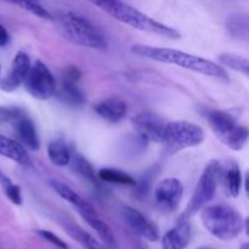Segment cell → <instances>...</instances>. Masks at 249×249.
Listing matches in <instances>:
<instances>
[{"label": "cell", "instance_id": "cell-27", "mask_svg": "<svg viewBox=\"0 0 249 249\" xmlns=\"http://www.w3.org/2000/svg\"><path fill=\"white\" fill-rule=\"evenodd\" d=\"M36 233L40 236L41 238H44L45 241H48L49 243H51L55 247L60 249H68V245L63 240H61L57 235H55L53 232L49 230H36Z\"/></svg>", "mask_w": 249, "mask_h": 249}, {"label": "cell", "instance_id": "cell-6", "mask_svg": "<svg viewBox=\"0 0 249 249\" xmlns=\"http://www.w3.org/2000/svg\"><path fill=\"white\" fill-rule=\"evenodd\" d=\"M221 177V167L218 160H212L207 163L203 173L199 178L197 186L195 189L194 196L187 204L182 219L187 220L190 216L198 213L203 207H206L214 198L218 190L219 180Z\"/></svg>", "mask_w": 249, "mask_h": 249}, {"label": "cell", "instance_id": "cell-18", "mask_svg": "<svg viewBox=\"0 0 249 249\" xmlns=\"http://www.w3.org/2000/svg\"><path fill=\"white\" fill-rule=\"evenodd\" d=\"M79 214L82 215V218L87 221L88 225L96 231V233L100 236L102 242H104L107 247L109 249H117V241L116 237H114L113 231H112L111 228L100 218L99 214L96 213V211L84 212V213Z\"/></svg>", "mask_w": 249, "mask_h": 249}, {"label": "cell", "instance_id": "cell-13", "mask_svg": "<svg viewBox=\"0 0 249 249\" xmlns=\"http://www.w3.org/2000/svg\"><path fill=\"white\" fill-rule=\"evenodd\" d=\"M94 111L96 112L97 116L108 123L116 124L119 123L128 112V106L125 102L117 97H108L99 101L94 105Z\"/></svg>", "mask_w": 249, "mask_h": 249}, {"label": "cell", "instance_id": "cell-10", "mask_svg": "<svg viewBox=\"0 0 249 249\" xmlns=\"http://www.w3.org/2000/svg\"><path fill=\"white\" fill-rule=\"evenodd\" d=\"M182 192H184V187L180 180L175 178H165L156 186V203L165 212L175 211L182 198Z\"/></svg>", "mask_w": 249, "mask_h": 249}, {"label": "cell", "instance_id": "cell-23", "mask_svg": "<svg viewBox=\"0 0 249 249\" xmlns=\"http://www.w3.org/2000/svg\"><path fill=\"white\" fill-rule=\"evenodd\" d=\"M97 177L101 181L109 182V184L123 185V186H134L136 184V180L125 172H122L114 168H104L100 169L97 173Z\"/></svg>", "mask_w": 249, "mask_h": 249}, {"label": "cell", "instance_id": "cell-7", "mask_svg": "<svg viewBox=\"0 0 249 249\" xmlns=\"http://www.w3.org/2000/svg\"><path fill=\"white\" fill-rule=\"evenodd\" d=\"M206 139L204 130L195 123L186 121H175L165 124L163 133V143L170 152L175 153L185 148L197 147Z\"/></svg>", "mask_w": 249, "mask_h": 249}, {"label": "cell", "instance_id": "cell-11", "mask_svg": "<svg viewBox=\"0 0 249 249\" xmlns=\"http://www.w3.org/2000/svg\"><path fill=\"white\" fill-rule=\"evenodd\" d=\"M122 218L131 231L138 233L145 240L150 241V242H156L160 240V232H158L157 226L150 219L146 218L142 213H140L138 209L124 206L122 208Z\"/></svg>", "mask_w": 249, "mask_h": 249}, {"label": "cell", "instance_id": "cell-19", "mask_svg": "<svg viewBox=\"0 0 249 249\" xmlns=\"http://www.w3.org/2000/svg\"><path fill=\"white\" fill-rule=\"evenodd\" d=\"M51 187L55 190V192L61 197V198L65 199V201L68 202L70 204H72L73 207H75L78 213L95 211V208L89 203V202L85 201L82 196H79L77 192L73 191L70 186L65 185L63 182L53 181L51 182Z\"/></svg>", "mask_w": 249, "mask_h": 249}, {"label": "cell", "instance_id": "cell-28", "mask_svg": "<svg viewBox=\"0 0 249 249\" xmlns=\"http://www.w3.org/2000/svg\"><path fill=\"white\" fill-rule=\"evenodd\" d=\"M5 195L7 196V198L12 202L16 206H21L22 204V194H21V189H19L18 185L16 184H10L6 189H4Z\"/></svg>", "mask_w": 249, "mask_h": 249}, {"label": "cell", "instance_id": "cell-25", "mask_svg": "<svg viewBox=\"0 0 249 249\" xmlns=\"http://www.w3.org/2000/svg\"><path fill=\"white\" fill-rule=\"evenodd\" d=\"M4 1L16 5V6L21 7V9L26 10V11L31 12V14L40 17V18L53 19L51 14L41 5L40 0H4Z\"/></svg>", "mask_w": 249, "mask_h": 249}, {"label": "cell", "instance_id": "cell-20", "mask_svg": "<svg viewBox=\"0 0 249 249\" xmlns=\"http://www.w3.org/2000/svg\"><path fill=\"white\" fill-rule=\"evenodd\" d=\"M226 29L232 38L247 41L249 36V18L246 12H232L226 17Z\"/></svg>", "mask_w": 249, "mask_h": 249}, {"label": "cell", "instance_id": "cell-15", "mask_svg": "<svg viewBox=\"0 0 249 249\" xmlns=\"http://www.w3.org/2000/svg\"><path fill=\"white\" fill-rule=\"evenodd\" d=\"M191 241V225L181 219L174 229L168 231L162 237L163 249H185Z\"/></svg>", "mask_w": 249, "mask_h": 249}, {"label": "cell", "instance_id": "cell-5", "mask_svg": "<svg viewBox=\"0 0 249 249\" xmlns=\"http://www.w3.org/2000/svg\"><path fill=\"white\" fill-rule=\"evenodd\" d=\"M61 34L71 43L90 49L104 50L107 43L91 22L75 12H66L60 17Z\"/></svg>", "mask_w": 249, "mask_h": 249}, {"label": "cell", "instance_id": "cell-3", "mask_svg": "<svg viewBox=\"0 0 249 249\" xmlns=\"http://www.w3.org/2000/svg\"><path fill=\"white\" fill-rule=\"evenodd\" d=\"M201 220L204 229L221 241L235 240L245 228L242 215L235 208L225 204L203 207Z\"/></svg>", "mask_w": 249, "mask_h": 249}, {"label": "cell", "instance_id": "cell-1", "mask_svg": "<svg viewBox=\"0 0 249 249\" xmlns=\"http://www.w3.org/2000/svg\"><path fill=\"white\" fill-rule=\"evenodd\" d=\"M131 53L140 56V57L157 61V62L168 63V65H175L178 67L185 68V70L192 71V72L199 73V74L207 75V77L229 80L228 72L224 70L223 66L201 57V56L187 53L185 51L139 44V45H134L131 48Z\"/></svg>", "mask_w": 249, "mask_h": 249}, {"label": "cell", "instance_id": "cell-14", "mask_svg": "<svg viewBox=\"0 0 249 249\" xmlns=\"http://www.w3.org/2000/svg\"><path fill=\"white\" fill-rule=\"evenodd\" d=\"M12 123L16 128L17 135H18L22 145L32 151H38L40 147V141H39V136L33 121L24 112H22Z\"/></svg>", "mask_w": 249, "mask_h": 249}, {"label": "cell", "instance_id": "cell-21", "mask_svg": "<svg viewBox=\"0 0 249 249\" xmlns=\"http://www.w3.org/2000/svg\"><path fill=\"white\" fill-rule=\"evenodd\" d=\"M48 157L56 167H66L71 163L72 153L63 141L55 140L48 145Z\"/></svg>", "mask_w": 249, "mask_h": 249}, {"label": "cell", "instance_id": "cell-32", "mask_svg": "<svg viewBox=\"0 0 249 249\" xmlns=\"http://www.w3.org/2000/svg\"><path fill=\"white\" fill-rule=\"evenodd\" d=\"M10 184H12V181L0 169V185H1V187L2 189H6Z\"/></svg>", "mask_w": 249, "mask_h": 249}, {"label": "cell", "instance_id": "cell-33", "mask_svg": "<svg viewBox=\"0 0 249 249\" xmlns=\"http://www.w3.org/2000/svg\"><path fill=\"white\" fill-rule=\"evenodd\" d=\"M241 249H249V245H248V243H243Z\"/></svg>", "mask_w": 249, "mask_h": 249}, {"label": "cell", "instance_id": "cell-31", "mask_svg": "<svg viewBox=\"0 0 249 249\" xmlns=\"http://www.w3.org/2000/svg\"><path fill=\"white\" fill-rule=\"evenodd\" d=\"M9 41H10L9 33H7L6 28L0 23V46L4 48V46H6L7 44H9Z\"/></svg>", "mask_w": 249, "mask_h": 249}, {"label": "cell", "instance_id": "cell-29", "mask_svg": "<svg viewBox=\"0 0 249 249\" xmlns=\"http://www.w3.org/2000/svg\"><path fill=\"white\" fill-rule=\"evenodd\" d=\"M150 181H151L150 175H145V177H143L140 181L136 182V184L134 185V186L136 187L135 194L139 198H143V197L147 195L148 189H150Z\"/></svg>", "mask_w": 249, "mask_h": 249}, {"label": "cell", "instance_id": "cell-4", "mask_svg": "<svg viewBox=\"0 0 249 249\" xmlns=\"http://www.w3.org/2000/svg\"><path fill=\"white\" fill-rule=\"evenodd\" d=\"M204 118L213 129L216 138L225 146L233 151H241L248 141L247 126L237 123V119L231 112L220 109H206Z\"/></svg>", "mask_w": 249, "mask_h": 249}, {"label": "cell", "instance_id": "cell-26", "mask_svg": "<svg viewBox=\"0 0 249 249\" xmlns=\"http://www.w3.org/2000/svg\"><path fill=\"white\" fill-rule=\"evenodd\" d=\"M71 162H72V167L73 169L77 172V174H79L80 177L87 179L88 181H90L91 184H97V179L96 175H95L94 168H92V165L90 164V162L87 158H84L80 155H75L74 158H71Z\"/></svg>", "mask_w": 249, "mask_h": 249}, {"label": "cell", "instance_id": "cell-22", "mask_svg": "<svg viewBox=\"0 0 249 249\" xmlns=\"http://www.w3.org/2000/svg\"><path fill=\"white\" fill-rule=\"evenodd\" d=\"M224 181L229 195L237 197L242 189V174L236 163H229L224 170Z\"/></svg>", "mask_w": 249, "mask_h": 249}, {"label": "cell", "instance_id": "cell-2", "mask_svg": "<svg viewBox=\"0 0 249 249\" xmlns=\"http://www.w3.org/2000/svg\"><path fill=\"white\" fill-rule=\"evenodd\" d=\"M88 1L94 4L95 6H97L100 10L106 12L107 15L113 17L117 21L128 24V26L138 29V31L157 34V36H165V38L169 39L181 38V34L179 31L156 21L152 17L147 16L146 14L139 11L138 9L122 1V0H88Z\"/></svg>", "mask_w": 249, "mask_h": 249}, {"label": "cell", "instance_id": "cell-12", "mask_svg": "<svg viewBox=\"0 0 249 249\" xmlns=\"http://www.w3.org/2000/svg\"><path fill=\"white\" fill-rule=\"evenodd\" d=\"M31 65L29 56L23 51H18L12 60L11 67L7 74L0 79V89L6 92L16 90L19 85L23 84Z\"/></svg>", "mask_w": 249, "mask_h": 249}, {"label": "cell", "instance_id": "cell-35", "mask_svg": "<svg viewBox=\"0 0 249 249\" xmlns=\"http://www.w3.org/2000/svg\"><path fill=\"white\" fill-rule=\"evenodd\" d=\"M0 72H1V67H0Z\"/></svg>", "mask_w": 249, "mask_h": 249}, {"label": "cell", "instance_id": "cell-9", "mask_svg": "<svg viewBox=\"0 0 249 249\" xmlns=\"http://www.w3.org/2000/svg\"><path fill=\"white\" fill-rule=\"evenodd\" d=\"M131 123L141 140L145 142L152 141V142L160 143L163 141V133L167 123L157 114L151 112H141L131 118Z\"/></svg>", "mask_w": 249, "mask_h": 249}, {"label": "cell", "instance_id": "cell-8", "mask_svg": "<svg viewBox=\"0 0 249 249\" xmlns=\"http://www.w3.org/2000/svg\"><path fill=\"white\" fill-rule=\"evenodd\" d=\"M23 84L29 95L38 100H49L53 97L57 87L51 71L39 60L31 65Z\"/></svg>", "mask_w": 249, "mask_h": 249}, {"label": "cell", "instance_id": "cell-16", "mask_svg": "<svg viewBox=\"0 0 249 249\" xmlns=\"http://www.w3.org/2000/svg\"><path fill=\"white\" fill-rule=\"evenodd\" d=\"M55 95L63 105L70 107H82L85 104V96L78 88L75 80L63 77L60 85L56 87Z\"/></svg>", "mask_w": 249, "mask_h": 249}, {"label": "cell", "instance_id": "cell-30", "mask_svg": "<svg viewBox=\"0 0 249 249\" xmlns=\"http://www.w3.org/2000/svg\"><path fill=\"white\" fill-rule=\"evenodd\" d=\"M82 242L87 249H106L101 243L97 242L92 236H90L89 233H82Z\"/></svg>", "mask_w": 249, "mask_h": 249}, {"label": "cell", "instance_id": "cell-24", "mask_svg": "<svg viewBox=\"0 0 249 249\" xmlns=\"http://www.w3.org/2000/svg\"><path fill=\"white\" fill-rule=\"evenodd\" d=\"M218 60L221 66H225V67H229L230 70L235 71V72L242 73L243 75L248 77L249 62L247 58L243 57V56L233 53H224L219 55Z\"/></svg>", "mask_w": 249, "mask_h": 249}, {"label": "cell", "instance_id": "cell-17", "mask_svg": "<svg viewBox=\"0 0 249 249\" xmlns=\"http://www.w3.org/2000/svg\"><path fill=\"white\" fill-rule=\"evenodd\" d=\"M0 155L23 167H29L32 164L26 147L18 141L7 138L2 134H0Z\"/></svg>", "mask_w": 249, "mask_h": 249}, {"label": "cell", "instance_id": "cell-34", "mask_svg": "<svg viewBox=\"0 0 249 249\" xmlns=\"http://www.w3.org/2000/svg\"><path fill=\"white\" fill-rule=\"evenodd\" d=\"M196 249H209V248H196Z\"/></svg>", "mask_w": 249, "mask_h": 249}]
</instances>
